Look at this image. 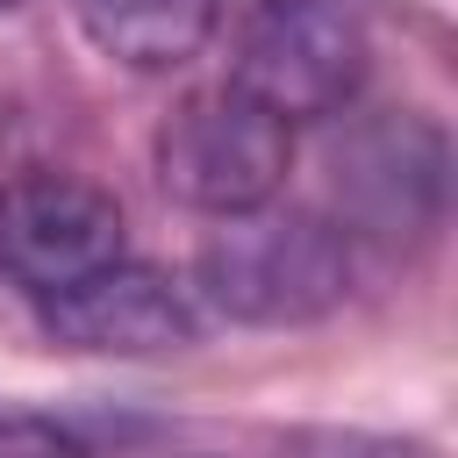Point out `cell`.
<instances>
[{
  "instance_id": "obj_1",
  "label": "cell",
  "mask_w": 458,
  "mask_h": 458,
  "mask_svg": "<svg viewBox=\"0 0 458 458\" xmlns=\"http://www.w3.org/2000/svg\"><path fill=\"white\" fill-rule=\"evenodd\" d=\"M193 293L250 329L322 322L351 293V243L315 208L258 200L243 215H215V236L193 265Z\"/></svg>"
},
{
  "instance_id": "obj_2",
  "label": "cell",
  "mask_w": 458,
  "mask_h": 458,
  "mask_svg": "<svg viewBox=\"0 0 458 458\" xmlns=\"http://www.w3.org/2000/svg\"><path fill=\"white\" fill-rule=\"evenodd\" d=\"M286 172H293V122H279L229 79L193 86L157 122V186L179 208L243 215L258 200H279Z\"/></svg>"
},
{
  "instance_id": "obj_3",
  "label": "cell",
  "mask_w": 458,
  "mask_h": 458,
  "mask_svg": "<svg viewBox=\"0 0 458 458\" xmlns=\"http://www.w3.org/2000/svg\"><path fill=\"white\" fill-rule=\"evenodd\" d=\"M365 79V29L344 0H250L229 29V86L279 122L336 114Z\"/></svg>"
},
{
  "instance_id": "obj_4",
  "label": "cell",
  "mask_w": 458,
  "mask_h": 458,
  "mask_svg": "<svg viewBox=\"0 0 458 458\" xmlns=\"http://www.w3.org/2000/svg\"><path fill=\"white\" fill-rule=\"evenodd\" d=\"M122 200L79 172H21L0 186V279L21 293H57L93 265L122 258Z\"/></svg>"
},
{
  "instance_id": "obj_5",
  "label": "cell",
  "mask_w": 458,
  "mask_h": 458,
  "mask_svg": "<svg viewBox=\"0 0 458 458\" xmlns=\"http://www.w3.org/2000/svg\"><path fill=\"white\" fill-rule=\"evenodd\" d=\"M43 308V336L64 351H93V358H165L186 351L200 336V293L186 279H172L165 265L143 258H107L86 279L57 286L36 301Z\"/></svg>"
},
{
  "instance_id": "obj_6",
  "label": "cell",
  "mask_w": 458,
  "mask_h": 458,
  "mask_svg": "<svg viewBox=\"0 0 458 458\" xmlns=\"http://www.w3.org/2000/svg\"><path fill=\"white\" fill-rule=\"evenodd\" d=\"M86 43L129 72H172L222 29V0H72Z\"/></svg>"
},
{
  "instance_id": "obj_7",
  "label": "cell",
  "mask_w": 458,
  "mask_h": 458,
  "mask_svg": "<svg viewBox=\"0 0 458 458\" xmlns=\"http://www.w3.org/2000/svg\"><path fill=\"white\" fill-rule=\"evenodd\" d=\"M0 458H93V451L50 415H7L0 422Z\"/></svg>"
},
{
  "instance_id": "obj_8",
  "label": "cell",
  "mask_w": 458,
  "mask_h": 458,
  "mask_svg": "<svg viewBox=\"0 0 458 458\" xmlns=\"http://www.w3.org/2000/svg\"><path fill=\"white\" fill-rule=\"evenodd\" d=\"M329 458H422V451H408V444H379V437H351V444L329 451Z\"/></svg>"
},
{
  "instance_id": "obj_9",
  "label": "cell",
  "mask_w": 458,
  "mask_h": 458,
  "mask_svg": "<svg viewBox=\"0 0 458 458\" xmlns=\"http://www.w3.org/2000/svg\"><path fill=\"white\" fill-rule=\"evenodd\" d=\"M14 7H21V0H0V14H14Z\"/></svg>"
}]
</instances>
